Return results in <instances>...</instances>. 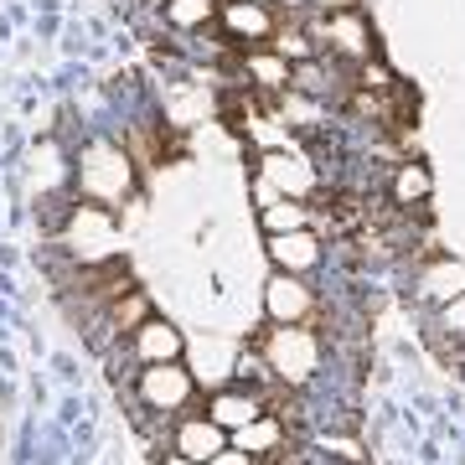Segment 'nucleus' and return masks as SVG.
<instances>
[{"mask_svg": "<svg viewBox=\"0 0 465 465\" xmlns=\"http://www.w3.org/2000/svg\"><path fill=\"white\" fill-rule=\"evenodd\" d=\"M264 357L284 382H305L316 372V336L300 331V326H284V331H274L264 341Z\"/></svg>", "mask_w": 465, "mask_h": 465, "instance_id": "1", "label": "nucleus"}, {"mask_svg": "<svg viewBox=\"0 0 465 465\" xmlns=\"http://www.w3.org/2000/svg\"><path fill=\"white\" fill-rule=\"evenodd\" d=\"M140 399H145L150 409H161V414L182 409V403L192 399V372H182L176 362H150L145 372H140Z\"/></svg>", "mask_w": 465, "mask_h": 465, "instance_id": "2", "label": "nucleus"}, {"mask_svg": "<svg viewBox=\"0 0 465 465\" xmlns=\"http://www.w3.org/2000/svg\"><path fill=\"white\" fill-rule=\"evenodd\" d=\"M264 305H269V316L284 321V326H305L311 311H316V295H311L295 274H284V269H280V274L269 280V290H264Z\"/></svg>", "mask_w": 465, "mask_h": 465, "instance_id": "3", "label": "nucleus"}, {"mask_svg": "<svg viewBox=\"0 0 465 465\" xmlns=\"http://www.w3.org/2000/svg\"><path fill=\"white\" fill-rule=\"evenodd\" d=\"M223 440H228V430L217 419H186L176 430V455L186 465H207L213 455H223Z\"/></svg>", "mask_w": 465, "mask_h": 465, "instance_id": "4", "label": "nucleus"}, {"mask_svg": "<svg viewBox=\"0 0 465 465\" xmlns=\"http://www.w3.org/2000/svg\"><path fill=\"white\" fill-rule=\"evenodd\" d=\"M78 295H84V305H114L119 295H130L134 284H130V269L124 264H114V259H104L99 269H84L78 274Z\"/></svg>", "mask_w": 465, "mask_h": 465, "instance_id": "5", "label": "nucleus"}, {"mask_svg": "<svg viewBox=\"0 0 465 465\" xmlns=\"http://www.w3.org/2000/svg\"><path fill=\"white\" fill-rule=\"evenodd\" d=\"M114 166H130V161H124L114 145H94L88 150V166H84V186L88 192H99V197H119L124 182H130V171H119L114 176Z\"/></svg>", "mask_w": 465, "mask_h": 465, "instance_id": "6", "label": "nucleus"}, {"mask_svg": "<svg viewBox=\"0 0 465 465\" xmlns=\"http://www.w3.org/2000/svg\"><path fill=\"white\" fill-rule=\"evenodd\" d=\"M269 253H274V264H280L284 274H305V269H316V264H321V243H316V238H311L305 228L274 232Z\"/></svg>", "mask_w": 465, "mask_h": 465, "instance_id": "7", "label": "nucleus"}, {"mask_svg": "<svg viewBox=\"0 0 465 465\" xmlns=\"http://www.w3.org/2000/svg\"><path fill=\"white\" fill-rule=\"evenodd\" d=\"M130 341H134V357L145 367L150 362H176V357H182V331H171L166 321H145Z\"/></svg>", "mask_w": 465, "mask_h": 465, "instance_id": "8", "label": "nucleus"}, {"mask_svg": "<svg viewBox=\"0 0 465 465\" xmlns=\"http://www.w3.org/2000/svg\"><path fill=\"white\" fill-rule=\"evenodd\" d=\"M213 419L223 424V430H243L249 419H259V399H249V393H217Z\"/></svg>", "mask_w": 465, "mask_h": 465, "instance_id": "9", "label": "nucleus"}, {"mask_svg": "<svg viewBox=\"0 0 465 465\" xmlns=\"http://www.w3.org/2000/svg\"><path fill=\"white\" fill-rule=\"evenodd\" d=\"M424 290H430L434 300H460V295H465V264L434 259V269L424 274Z\"/></svg>", "mask_w": 465, "mask_h": 465, "instance_id": "10", "label": "nucleus"}, {"mask_svg": "<svg viewBox=\"0 0 465 465\" xmlns=\"http://www.w3.org/2000/svg\"><path fill=\"white\" fill-rule=\"evenodd\" d=\"M109 321H114V331H119V336H134V331H140V326L150 321L145 295H140V290H130V295H119L114 305H109Z\"/></svg>", "mask_w": 465, "mask_h": 465, "instance_id": "11", "label": "nucleus"}, {"mask_svg": "<svg viewBox=\"0 0 465 465\" xmlns=\"http://www.w3.org/2000/svg\"><path fill=\"white\" fill-rule=\"evenodd\" d=\"M223 21H228L238 36H264V32H269V11H264V5H253V0H238V5H228V11H223Z\"/></svg>", "mask_w": 465, "mask_h": 465, "instance_id": "12", "label": "nucleus"}, {"mask_svg": "<svg viewBox=\"0 0 465 465\" xmlns=\"http://www.w3.org/2000/svg\"><path fill=\"white\" fill-rule=\"evenodd\" d=\"M274 440H280V419H264V414L238 430V450H249V455H269Z\"/></svg>", "mask_w": 465, "mask_h": 465, "instance_id": "13", "label": "nucleus"}, {"mask_svg": "<svg viewBox=\"0 0 465 465\" xmlns=\"http://www.w3.org/2000/svg\"><path fill=\"white\" fill-rule=\"evenodd\" d=\"M331 42L347 52V57H367V52H372V36H367V26H362V21H351V16H336V21H331Z\"/></svg>", "mask_w": 465, "mask_h": 465, "instance_id": "14", "label": "nucleus"}, {"mask_svg": "<svg viewBox=\"0 0 465 465\" xmlns=\"http://www.w3.org/2000/svg\"><path fill=\"white\" fill-rule=\"evenodd\" d=\"M249 73H253L264 88H284V84H290V63H284V57H269V52H253V57H249Z\"/></svg>", "mask_w": 465, "mask_h": 465, "instance_id": "15", "label": "nucleus"}, {"mask_svg": "<svg viewBox=\"0 0 465 465\" xmlns=\"http://www.w3.org/2000/svg\"><path fill=\"white\" fill-rule=\"evenodd\" d=\"M264 228L269 232L305 228V207H300V202H274V207H264Z\"/></svg>", "mask_w": 465, "mask_h": 465, "instance_id": "16", "label": "nucleus"}, {"mask_svg": "<svg viewBox=\"0 0 465 465\" xmlns=\"http://www.w3.org/2000/svg\"><path fill=\"white\" fill-rule=\"evenodd\" d=\"M424 192H430V171L424 166H403L399 176H393V197L399 202H419Z\"/></svg>", "mask_w": 465, "mask_h": 465, "instance_id": "17", "label": "nucleus"}, {"mask_svg": "<svg viewBox=\"0 0 465 465\" xmlns=\"http://www.w3.org/2000/svg\"><path fill=\"white\" fill-rule=\"evenodd\" d=\"M166 16L176 21V26H197V21L213 16V5H207V0H171V5H166Z\"/></svg>", "mask_w": 465, "mask_h": 465, "instance_id": "18", "label": "nucleus"}, {"mask_svg": "<svg viewBox=\"0 0 465 465\" xmlns=\"http://www.w3.org/2000/svg\"><path fill=\"white\" fill-rule=\"evenodd\" d=\"M284 52H290V57H305L311 47H305V36H300V32H290V36H280V57H284Z\"/></svg>", "mask_w": 465, "mask_h": 465, "instance_id": "19", "label": "nucleus"}, {"mask_svg": "<svg viewBox=\"0 0 465 465\" xmlns=\"http://www.w3.org/2000/svg\"><path fill=\"white\" fill-rule=\"evenodd\" d=\"M207 465H249V450H238V455H228V450H223V455H213Z\"/></svg>", "mask_w": 465, "mask_h": 465, "instance_id": "20", "label": "nucleus"}, {"mask_svg": "<svg viewBox=\"0 0 465 465\" xmlns=\"http://www.w3.org/2000/svg\"><path fill=\"white\" fill-rule=\"evenodd\" d=\"M450 326H455V331H460V336H465V295H460V300H455V305H450Z\"/></svg>", "mask_w": 465, "mask_h": 465, "instance_id": "21", "label": "nucleus"}, {"mask_svg": "<svg viewBox=\"0 0 465 465\" xmlns=\"http://www.w3.org/2000/svg\"><path fill=\"white\" fill-rule=\"evenodd\" d=\"M321 5H336V11H341V5H351V0H321Z\"/></svg>", "mask_w": 465, "mask_h": 465, "instance_id": "22", "label": "nucleus"}, {"mask_svg": "<svg viewBox=\"0 0 465 465\" xmlns=\"http://www.w3.org/2000/svg\"><path fill=\"white\" fill-rule=\"evenodd\" d=\"M253 5H264V0H253Z\"/></svg>", "mask_w": 465, "mask_h": 465, "instance_id": "23", "label": "nucleus"}]
</instances>
